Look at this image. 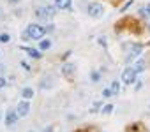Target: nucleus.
<instances>
[{"instance_id":"obj_1","label":"nucleus","mask_w":150,"mask_h":132,"mask_svg":"<svg viewBox=\"0 0 150 132\" xmlns=\"http://www.w3.org/2000/svg\"><path fill=\"white\" fill-rule=\"evenodd\" d=\"M44 34H46V28L44 27H41V25H28V28H27V35H28V39H34V41H41L42 37H44Z\"/></svg>"},{"instance_id":"obj_2","label":"nucleus","mask_w":150,"mask_h":132,"mask_svg":"<svg viewBox=\"0 0 150 132\" xmlns=\"http://www.w3.org/2000/svg\"><path fill=\"white\" fill-rule=\"evenodd\" d=\"M134 79H136V71H134V69H124V72H122V81H124V85H132Z\"/></svg>"},{"instance_id":"obj_3","label":"nucleus","mask_w":150,"mask_h":132,"mask_svg":"<svg viewBox=\"0 0 150 132\" xmlns=\"http://www.w3.org/2000/svg\"><path fill=\"white\" fill-rule=\"evenodd\" d=\"M88 14H90L92 18H99V16L103 14V6H101V4H90V6H88Z\"/></svg>"},{"instance_id":"obj_4","label":"nucleus","mask_w":150,"mask_h":132,"mask_svg":"<svg viewBox=\"0 0 150 132\" xmlns=\"http://www.w3.org/2000/svg\"><path fill=\"white\" fill-rule=\"evenodd\" d=\"M35 14H37L39 18H51V16L55 14V9H53L51 6H46V7H42V9L35 11Z\"/></svg>"},{"instance_id":"obj_5","label":"nucleus","mask_w":150,"mask_h":132,"mask_svg":"<svg viewBox=\"0 0 150 132\" xmlns=\"http://www.w3.org/2000/svg\"><path fill=\"white\" fill-rule=\"evenodd\" d=\"M16 111H18L20 116H27V114H28V111H30V104L27 102V99H23V100L18 104V109H16Z\"/></svg>"},{"instance_id":"obj_6","label":"nucleus","mask_w":150,"mask_h":132,"mask_svg":"<svg viewBox=\"0 0 150 132\" xmlns=\"http://www.w3.org/2000/svg\"><path fill=\"white\" fill-rule=\"evenodd\" d=\"M18 116H20V114H18V111H11V109H9V111L6 113V123H7V127L14 125V123H16V120H18Z\"/></svg>"},{"instance_id":"obj_7","label":"nucleus","mask_w":150,"mask_h":132,"mask_svg":"<svg viewBox=\"0 0 150 132\" xmlns=\"http://www.w3.org/2000/svg\"><path fill=\"white\" fill-rule=\"evenodd\" d=\"M139 53H141V46H132V49H131V53L125 56V62H132L136 56H139Z\"/></svg>"},{"instance_id":"obj_8","label":"nucleus","mask_w":150,"mask_h":132,"mask_svg":"<svg viewBox=\"0 0 150 132\" xmlns=\"http://www.w3.org/2000/svg\"><path fill=\"white\" fill-rule=\"evenodd\" d=\"M74 71H76V67H74L72 63H65L64 67H62V74H64V76H72Z\"/></svg>"},{"instance_id":"obj_9","label":"nucleus","mask_w":150,"mask_h":132,"mask_svg":"<svg viewBox=\"0 0 150 132\" xmlns=\"http://www.w3.org/2000/svg\"><path fill=\"white\" fill-rule=\"evenodd\" d=\"M72 0H55V7L57 9H69Z\"/></svg>"},{"instance_id":"obj_10","label":"nucleus","mask_w":150,"mask_h":132,"mask_svg":"<svg viewBox=\"0 0 150 132\" xmlns=\"http://www.w3.org/2000/svg\"><path fill=\"white\" fill-rule=\"evenodd\" d=\"M25 51H27V53H28L32 58H37V60L41 58V51H39V49H34V48H27Z\"/></svg>"},{"instance_id":"obj_11","label":"nucleus","mask_w":150,"mask_h":132,"mask_svg":"<svg viewBox=\"0 0 150 132\" xmlns=\"http://www.w3.org/2000/svg\"><path fill=\"white\" fill-rule=\"evenodd\" d=\"M139 130H146L141 123H134V125H131V127H127V132H139Z\"/></svg>"},{"instance_id":"obj_12","label":"nucleus","mask_w":150,"mask_h":132,"mask_svg":"<svg viewBox=\"0 0 150 132\" xmlns=\"http://www.w3.org/2000/svg\"><path fill=\"white\" fill-rule=\"evenodd\" d=\"M21 95H23V99H32L34 97V90L32 88H23V92H21Z\"/></svg>"},{"instance_id":"obj_13","label":"nucleus","mask_w":150,"mask_h":132,"mask_svg":"<svg viewBox=\"0 0 150 132\" xmlns=\"http://www.w3.org/2000/svg\"><path fill=\"white\" fill-rule=\"evenodd\" d=\"M143 69H145V62H143V60H138V62L134 63V71H136V72H141Z\"/></svg>"},{"instance_id":"obj_14","label":"nucleus","mask_w":150,"mask_h":132,"mask_svg":"<svg viewBox=\"0 0 150 132\" xmlns=\"http://www.w3.org/2000/svg\"><path fill=\"white\" fill-rule=\"evenodd\" d=\"M50 46H51V42H50L48 39H42V41L39 42V49H41V51H44V49H48Z\"/></svg>"},{"instance_id":"obj_15","label":"nucleus","mask_w":150,"mask_h":132,"mask_svg":"<svg viewBox=\"0 0 150 132\" xmlns=\"http://www.w3.org/2000/svg\"><path fill=\"white\" fill-rule=\"evenodd\" d=\"M110 90H111V93H113V95H117V93H118V90H120V83H118V81H113V83H111V86H110Z\"/></svg>"},{"instance_id":"obj_16","label":"nucleus","mask_w":150,"mask_h":132,"mask_svg":"<svg viewBox=\"0 0 150 132\" xmlns=\"http://www.w3.org/2000/svg\"><path fill=\"white\" fill-rule=\"evenodd\" d=\"M41 86H42V88H50V86H51V78H50V76H46V78H44V81L41 83Z\"/></svg>"},{"instance_id":"obj_17","label":"nucleus","mask_w":150,"mask_h":132,"mask_svg":"<svg viewBox=\"0 0 150 132\" xmlns=\"http://www.w3.org/2000/svg\"><path fill=\"white\" fill-rule=\"evenodd\" d=\"M90 79H92V81H94V83H97V81H101V74H99V72H96V71H94V72H92V74H90Z\"/></svg>"},{"instance_id":"obj_18","label":"nucleus","mask_w":150,"mask_h":132,"mask_svg":"<svg viewBox=\"0 0 150 132\" xmlns=\"http://www.w3.org/2000/svg\"><path fill=\"white\" fill-rule=\"evenodd\" d=\"M9 41H11L9 34H0V42H9Z\"/></svg>"},{"instance_id":"obj_19","label":"nucleus","mask_w":150,"mask_h":132,"mask_svg":"<svg viewBox=\"0 0 150 132\" xmlns=\"http://www.w3.org/2000/svg\"><path fill=\"white\" fill-rule=\"evenodd\" d=\"M111 111H113V106H111V104H106V106L103 107V113H104V114H110Z\"/></svg>"},{"instance_id":"obj_20","label":"nucleus","mask_w":150,"mask_h":132,"mask_svg":"<svg viewBox=\"0 0 150 132\" xmlns=\"http://www.w3.org/2000/svg\"><path fill=\"white\" fill-rule=\"evenodd\" d=\"M110 95H113L111 90H110V88H104V90H103V97H110Z\"/></svg>"},{"instance_id":"obj_21","label":"nucleus","mask_w":150,"mask_h":132,"mask_svg":"<svg viewBox=\"0 0 150 132\" xmlns=\"http://www.w3.org/2000/svg\"><path fill=\"white\" fill-rule=\"evenodd\" d=\"M7 85V81H6V78H0V88H4Z\"/></svg>"},{"instance_id":"obj_22","label":"nucleus","mask_w":150,"mask_h":132,"mask_svg":"<svg viewBox=\"0 0 150 132\" xmlns=\"http://www.w3.org/2000/svg\"><path fill=\"white\" fill-rule=\"evenodd\" d=\"M44 132H55V127H53V125H48V127L44 128Z\"/></svg>"},{"instance_id":"obj_23","label":"nucleus","mask_w":150,"mask_h":132,"mask_svg":"<svg viewBox=\"0 0 150 132\" xmlns=\"http://www.w3.org/2000/svg\"><path fill=\"white\" fill-rule=\"evenodd\" d=\"M99 106H101V102H96V104H94V107H92L90 111H92V113H94V111H97V109H99Z\"/></svg>"},{"instance_id":"obj_24","label":"nucleus","mask_w":150,"mask_h":132,"mask_svg":"<svg viewBox=\"0 0 150 132\" xmlns=\"http://www.w3.org/2000/svg\"><path fill=\"white\" fill-rule=\"evenodd\" d=\"M21 67H23V69H25V71H28V69H30V65H28V63H27V62H21Z\"/></svg>"},{"instance_id":"obj_25","label":"nucleus","mask_w":150,"mask_h":132,"mask_svg":"<svg viewBox=\"0 0 150 132\" xmlns=\"http://www.w3.org/2000/svg\"><path fill=\"white\" fill-rule=\"evenodd\" d=\"M7 2H9V4H18L20 0H7Z\"/></svg>"},{"instance_id":"obj_26","label":"nucleus","mask_w":150,"mask_h":132,"mask_svg":"<svg viewBox=\"0 0 150 132\" xmlns=\"http://www.w3.org/2000/svg\"><path fill=\"white\" fill-rule=\"evenodd\" d=\"M78 132H92V128H87V130H78Z\"/></svg>"},{"instance_id":"obj_27","label":"nucleus","mask_w":150,"mask_h":132,"mask_svg":"<svg viewBox=\"0 0 150 132\" xmlns=\"http://www.w3.org/2000/svg\"><path fill=\"white\" fill-rule=\"evenodd\" d=\"M4 71V63H0V72H2Z\"/></svg>"},{"instance_id":"obj_28","label":"nucleus","mask_w":150,"mask_h":132,"mask_svg":"<svg viewBox=\"0 0 150 132\" xmlns=\"http://www.w3.org/2000/svg\"><path fill=\"white\" fill-rule=\"evenodd\" d=\"M146 13H148V14H150V4H148V6H146Z\"/></svg>"},{"instance_id":"obj_29","label":"nucleus","mask_w":150,"mask_h":132,"mask_svg":"<svg viewBox=\"0 0 150 132\" xmlns=\"http://www.w3.org/2000/svg\"><path fill=\"white\" fill-rule=\"evenodd\" d=\"M0 116H2V113H0Z\"/></svg>"},{"instance_id":"obj_30","label":"nucleus","mask_w":150,"mask_h":132,"mask_svg":"<svg viewBox=\"0 0 150 132\" xmlns=\"http://www.w3.org/2000/svg\"><path fill=\"white\" fill-rule=\"evenodd\" d=\"M30 132H34V130H30Z\"/></svg>"}]
</instances>
